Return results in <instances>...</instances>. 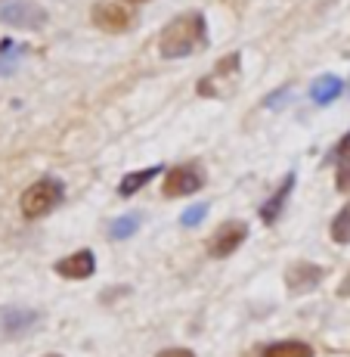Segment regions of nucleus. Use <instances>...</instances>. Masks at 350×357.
Instances as JSON below:
<instances>
[{
    "instance_id": "1",
    "label": "nucleus",
    "mask_w": 350,
    "mask_h": 357,
    "mask_svg": "<svg viewBox=\"0 0 350 357\" xmlns=\"http://www.w3.org/2000/svg\"><path fill=\"white\" fill-rule=\"evenodd\" d=\"M208 47V22L202 13H183L168 22L159 34V50L164 59H183Z\"/></svg>"
},
{
    "instance_id": "2",
    "label": "nucleus",
    "mask_w": 350,
    "mask_h": 357,
    "mask_svg": "<svg viewBox=\"0 0 350 357\" xmlns=\"http://www.w3.org/2000/svg\"><path fill=\"white\" fill-rule=\"evenodd\" d=\"M63 196H65L63 181H56V177H40L38 183H31V187L22 193V202H19V205H22V215L25 218L38 221V218L50 215V211L63 202Z\"/></svg>"
},
{
    "instance_id": "3",
    "label": "nucleus",
    "mask_w": 350,
    "mask_h": 357,
    "mask_svg": "<svg viewBox=\"0 0 350 357\" xmlns=\"http://www.w3.org/2000/svg\"><path fill=\"white\" fill-rule=\"evenodd\" d=\"M202 187H205V171H202V165L186 162V165H177V168L168 171L161 193L168 196V199H177V196H192V193H198Z\"/></svg>"
},
{
    "instance_id": "4",
    "label": "nucleus",
    "mask_w": 350,
    "mask_h": 357,
    "mask_svg": "<svg viewBox=\"0 0 350 357\" xmlns=\"http://www.w3.org/2000/svg\"><path fill=\"white\" fill-rule=\"evenodd\" d=\"M245 239H248V224L245 221H226L214 230V236L208 239V255L211 258H230Z\"/></svg>"
},
{
    "instance_id": "5",
    "label": "nucleus",
    "mask_w": 350,
    "mask_h": 357,
    "mask_svg": "<svg viewBox=\"0 0 350 357\" xmlns=\"http://www.w3.org/2000/svg\"><path fill=\"white\" fill-rule=\"evenodd\" d=\"M0 22L13 25V29L34 31V29H44L47 25V10L31 3V0H19V3H10L0 10Z\"/></svg>"
},
{
    "instance_id": "6",
    "label": "nucleus",
    "mask_w": 350,
    "mask_h": 357,
    "mask_svg": "<svg viewBox=\"0 0 350 357\" xmlns=\"http://www.w3.org/2000/svg\"><path fill=\"white\" fill-rule=\"evenodd\" d=\"M40 324V314L31 307H19V305H6L0 307V335L3 339H19V335L31 333Z\"/></svg>"
},
{
    "instance_id": "7",
    "label": "nucleus",
    "mask_w": 350,
    "mask_h": 357,
    "mask_svg": "<svg viewBox=\"0 0 350 357\" xmlns=\"http://www.w3.org/2000/svg\"><path fill=\"white\" fill-rule=\"evenodd\" d=\"M90 19L96 29L109 31V34H121V31L134 29V13H127L125 6H118V3H96L90 10Z\"/></svg>"
},
{
    "instance_id": "8",
    "label": "nucleus",
    "mask_w": 350,
    "mask_h": 357,
    "mask_svg": "<svg viewBox=\"0 0 350 357\" xmlns=\"http://www.w3.org/2000/svg\"><path fill=\"white\" fill-rule=\"evenodd\" d=\"M322 277H326V271L319 264H313V261H294L285 271V286L292 295H304V292L317 289L322 283Z\"/></svg>"
},
{
    "instance_id": "9",
    "label": "nucleus",
    "mask_w": 350,
    "mask_h": 357,
    "mask_svg": "<svg viewBox=\"0 0 350 357\" xmlns=\"http://www.w3.org/2000/svg\"><path fill=\"white\" fill-rule=\"evenodd\" d=\"M93 271H96V258L90 249H81L74 255H65L63 261H56V273L65 280H87L93 277Z\"/></svg>"
},
{
    "instance_id": "10",
    "label": "nucleus",
    "mask_w": 350,
    "mask_h": 357,
    "mask_svg": "<svg viewBox=\"0 0 350 357\" xmlns=\"http://www.w3.org/2000/svg\"><path fill=\"white\" fill-rule=\"evenodd\" d=\"M294 181H298V177H294V171H288L285 181L279 183V190L264 202V208H260V221H264V224H276L279 221V215H283L288 196H292V190H294Z\"/></svg>"
},
{
    "instance_id": "11",
    "label": "nucleus",
    "mask_w": 350,
    "mask_h": 357,
    "mask_svg": "<svg viewBox=\"0 0 350 357\" xmlns=\"http://www.w3.org/2000/svg\"><path fill=\"white\" fill-rule=\"evenodd\" d=\"M341 91H344V84H341L338 75H322L310 84V100L317 102V106H328V102H335L341 97Z\"/></svg>"
},
{
    "instance_id": "12",
    "label": "nucleus",
    "mask_w": 350,
    "mask_h": 357,
    "mask_svg": "<svg viewBox=\"0 0 350 357\" xmlns=\"http://www.w3.org/2000/svg\"><path fill=\"white\" fill-rule=\"evenodd\" d=\"M161 174V165H149V168H143V171H130V174H125V181L118 183V196H134L136 190H143L152 177H159Z\"/></svg>"
},
{
    "instance_id": "13",
    "label": "nucleus",
    "mask_w": 350,
    "mask_h": 357,
    "mask_svg": "<svg viewBox=\"0 0 350 357\" xmlns=\"http://www.w3.org/2000/svg\"><path fill=\"white\" fill-rule=\"evenodd\" d=\"M264 357H313V348L307 342H276V345H267L264 348Z\"/></svg>"
},
{
    "instance_id": "14",
    "label": "nucleus",
    "mask_w": 350,
    "mask_h": 357,
    "mask_svg": "<svg viewBox=\"0 0 350 357\" xmlns=\"http://www.w3.org/2000/svg\"><path fill=\"white\" fill-rule=\"evenodd\" d=\"M136 230H140V215L115 218V221L109 224V236H112V239H130Z\"/></svg>"
},
{
    "instance_id": "15",
    "label": "nucleus",
    "mask_w": 350,
    "mask_h": 357,
    "mask_svg": "<svg viewBox=\"0 0 350 357\" xmlns=\"http://www.w3.org/2000/svg\"><path fill=\"white\" fill-rule=\"evenodd\" d=\"M332 239L338 245H347L350 243V202L338 211V215H335V221H332Z\"/></svg>"
},
{
    "instance_id": "16",
    "label": "nucleus",
    "mask_w": 350,
    "mask_h": 357,
    "mask_svg": "<svg viewBox=\"0 0 350 357\" xmlns=\"http://www.w3.org/2000/svg\"><path fill=\"white\" fill-rule=\"evenodd\" d=\"M335 187L338 193H350V155L338 162V174H335Z\"/></svg>"
},
{
    "instance_id": "17",
    "label": "nucleus",
    "mask_w": 350,
    "mask_h": 357,
    "mask_svg": "<svg viewBox=\"0 0 350 357\" xmlns=\"http://www.w3.org/2000/svg\"><path fill=\"white\" fill-rule=\"evenodd\" d=\"M208 215V205H192V208H186L183 211V218H180V224L183 227H196V224H202V218Z\"/></svg>"
},
{
    "instance_id": "18",
    "label": "nucleus",
    "mask_w": 350,
    "mask_h": 357,
    "mask_svg": "<svg viewBox=\"0 0 350 357\" xmlns=\"http://www.w3.org/2000/svg\"><path fill=\"white\" fill-rule=\"evenodd\" d=\"M344 155H350V134H347V137H344V140H341V143H338V146H335L332 159H335V162H341V159H344Z\"/></svg>"
},
{
    "instance_id": "19",
    "label": "nucleus",
    "mask_w": 350,
    "mask_h": 357,
    "mask_svg": "<svg viewBox=\"0 0 350 357\" xmlns=\"http://www.w3.org/2000/svg\"><path fill=\"white\" fill-rule=\"evenodd\" d=\"M155 357H196L189 351V348H164V351H159Z\"/></svg>"
},
{
    "instance_id": "20",
    "label": "nucleus",
    "mask_w": 350,
    "mask_h": 357,
    "mask_svg": "<svg viewBox=\"0 0 350 357\" xmlns=\"http://www.w3.org/2000/svg\"><path fill=\"white\" fill-rule=\"evenodd\" d=\"M285 97H288V87H283V91H279L276 97H267V100H264V106H270V109H273V106H279V102H283Z\"/></svg>"
},
{
    "instance_id": "21",
    "label": "nucleus",
    "mask_w": 350,
    "mask_h": 357,
    "mask_svg": "<svg viewBox=\"0 0 350 357\" xmlns=\"http://www.w3.org/2000/svg\"><path fill=\"white\" fill-rule=\"evenodd\" d=\"M125 3H146V0H125Z\"/></svg>"
},
{
    "instance_id": "22",
    "label": "nucleus",
    "mask_w": 350,
    "mask_h": 357,
    "mask_svg": "<svg viewBox=\"0 0 350 357\" xmlns=\"http://www.w3.org/2000/svg\"><path fill=\"white\" fill-rule=\"evenodd\" d=\"M47 357H63V354H47Z\"/></svg>"
}]
</instances>
